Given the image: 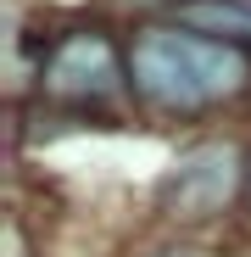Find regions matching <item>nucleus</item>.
Here are the masks:
<instances>
[{
    "mask_svg": "<svg viewBox=\"0 0 251 257\" xmlns=\"http://www.w3.org/2000/svg\"><path fill=\"white\" fill-rule=\"evenodd\" d=\"M129 84L140 90L145 106L190 117L201 106H218V101L251 90V56L240 45L195 39L173 23H156L129 51Z\"/></svg>",
    "mask_w": 251,
    "mask_h": 257,
    "instance_id": "1",
    "label": "nucleus"
},
{
    "mask_svg": "<svg viewBox=\"0 0 251 257\" xmlns=\"http://www.w3.org/2000/svg\"><path fill=\"white\" fill-rule=\"evenodd\" d=\"M123 78H129V67L117 62V45L101 34V28H78L67 39H56V51L45 56V90L56 101H112L123 90Z\"/></svg>",
    "mask_w": 251,
    "mask_h": 257,
    "instance_id": "2",
    "label": "nucleus"
},
{
    "mask_svg": "<svg viewBox=\"0 0 251 257\" xmlns=\"http://www.w3.org/2000/svg\"><path fill=\"white\" fill-rule=\"evenodd\" d=\"M234 185H240V157L229 146H195L173 162V174L162 179L156 201H162L167 218H212V212L229 207Z\"/></svg>",
    "mask_w": 251,
    "mask_h": 257,
    "instance_id": "3",
    "label": "nucleus"
},
{
    "mask_svg": "<svg viewBox=\"0 0 251 257\" xmlns=\"http://www.w3.org/2000/svg\"><path fill=\"white\" fill-rule=\"evenodd\" d=\"M167 23L195 34V39H218V45H251V0H179Z\"/></svg>",
    "mask_w": 251,
    "mask_h": 257,
    "instance_id": "4",
    "label": "nucleus"
},
{
    "mask_svg": "<svg viewBox=\"0 0 251 257\" xmlns=\"http://www.w3.org/2000/svg\"><path fill=\"white\" fill-rule=\"evenodd\" d=\"M156 257H190V251H156Z\"/></svg>",
    "mask_w": 251,
    "mask_h": 257,
    "instance_id": "5",
    "label": "nucleus"
}]
</instances>
